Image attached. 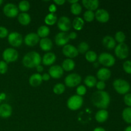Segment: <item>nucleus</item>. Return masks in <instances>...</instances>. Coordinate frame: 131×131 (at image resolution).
<instances>
[{
	"label": "nucleus",
	"mask_w": 131,
	"mask_h": 131,
	"mask_svg": "<svg viewBox=\"0 0 131 131\" xmlns=\"http://www.w3.org/2000/svg\"><path fill=\"white\" fill-rule=\"evenodd\" d=\"M93 105L101 110H106L111 102L110 94L105 91H96L91 96Z\"/></svg>",
	"instance_id": "nucleus-1"
},
{
	"label": "nucleus",
	"mask_w": 131,
	"mask_h": 131,
	"mask_svg": "<svg viewBox=\"0 0 131 131\" xmlns=\"http://www.w3.org/2000/svg\"><path fill=\"white\" fill-rule=\"evenodd\" d=\"M22 62L25 67L33 69L40 65L42 63V58L38 52L36 51H31L24 55Z\"/></svg>",
	"instance_id": "nucleus-2"
},
{
	"label": "nucleus",
	"mask_w": 131,
	"mask_h": 131,
	"mask_svg": "<svg viewBox=\"0 0 131 131\" xmlns=\"http://www.w3.org/2000/svg\"><path fill=\"white\" fill-rule=\"evenodd\" d=\"M113 86L115 90L120 95L127 94L130 90V85L129 82L123 79H115Z\"/></svg>",
	"instance_id": "nucleus-3"
},
{
	"label": "nucleus",
	"mask_w": 131,
	"mask_h": 131,
	"mask_svg": "<svg viewBox=\"0 0 131 131\" xmlns=\"http://www.w3.org/2000/svg\"><path fill=\"white\" fill-rule=\"evenodd\" d=\"M83 104V99L78 95H74L68 99L67 105L69 110L72 111H76L79 110Z\"/></svg>",
	"instance_id": "nucleus-4"
},
{
	"label": "nucleus",
	"mask_w": 131,
	"mask_h": 131,
	"mask_svg": "<svg viewBox=\"0 0 131 131\" xmlns=\"http://www.w3.org/2000/svg\"><path fill=\"white\" fill-rule=\"evenodd\" d=\"M3 61L6 63H12L17 61L19 58V53L17 51L12 47H8L4 50L2 53Z\"/></svg>",
	"instance_id": "nucleus-5"
},
{
	"label": "nucleus",
	"mask_w": 131,
	"mask_h": 131,
	"mask_svg": "<svg viewBox=\"0 0 131 131\" xmlns=\"http://www.w3.org/2000/svg\"><path fill=\"white\" fill-rule=\"evenodd\" d=\"M99 63L106 67H111L115 64V58L108 52H102L98 57Z\"/></svg>",
	"instance_id": "nucleus-6"
},
{
	"label": "nucleus",
	"mask_w": 131,
	"mask_h": 131,
	"mask_svg": "<svg viewBox=\"0 0 131 131\" xmlns=\"http://www.w3.org/2000/svg\"><path fill=\"white\" fill-rule=\"evenodd\" d=\"M115 54L118 58L120 60H125L129 56V47L125 43H118L115 48Z\"/></svg>",
	"instance_id": "nucleus-7"
},
{
	"label": "nucleus",
	"mask_w": 131,
	"mask_h": 131,
	"mask_svg": "<svg viewBox=\"0 0 131 131\" xmlns=\"http://www.w3.org/2000/svg\"><path fill=\"white\" fill-rule=\"evenodd\" d=\"M81 82V77L80 75L75 73H72L67 75L65 78V84L69 88H74V87L79 86Z\"/></svg>",
	"instance_id": "nucleus-8"
},
{
	"label": "nucleus",
	"mask_w": 131,
	"mask_h": 131,
	"mask_svg": "<svg viewBox=\"0 0 131 131\" xmlns=\"http://www.w3.org/2000/svg\"><path fill=\"white\" fill-rule=\"evenodd\" d=\"M8 42L14 47H19L22 45L23 38L21 34L17 32H12L8 35Z\"/></svg>",
	"instance_id": "nucleus-9"
},
{
	"label": "nucleus",
	"mask_w": 131,
	"mask_h": 131,
	"mask_svg": "<svg viewBox=\"0 0 131 131\" xmlns=\"http://www.w3.org/2000/svg\"><path fill=\"white\" fill-rule=\"evenodd\" d=\"M3 12L5 16L9 18H14L19 15L18 7L14 3H9L6 4L3 8Z\"/></svg>",
	"instance_id": "nucleus-10"
},
{
	"label": "nucleus",
	"mask_w": 131,
	"mask_h": 131,
	"mask_svg": "<svg viewBox=\"0 0 131 131\" xmlns=\"http://www.w3.org/2000/svg\"><path fill=\"white\" fill-rule=\"evenodd\" d=\"M57 26L58 29L61 32H65L67 33L69 31L71 28L72 23L70 19L66 16H62L57 20Z\"/></svg>",
	"instance_id": "nucleus-11"
},
{
	"label": "nucleus",
	"mask_w": 131,
	"mask_h": 131,
	"mask_svg": "<svg viewBox=\"0 0 131 131\" xmlns=\"http://www.w3.org/2000/svg\"><path fill=\"white\" fill-rule=\"evenodd\" d=\"M63 54L65 55L67 58L72 59L77 57L79 54L78 49L75 46L71 44H67L63 46L62 49Z\"/></svg>",
	"instance_id": "nucleus-12"
},
{
	"label": "nucleus",
	"mask_w": 131,
	"mask_h": 131,
	"mask_svg": "<svg viewBox=\"0 0 131 131\" xmlns=\"http://www.w3.org/2000/svg\"><path fill=\"white\" fill-rule=\"evenodd\" d=\"M95 18L97 20L101 23H106L110 20V14L104 8L97 9L95 13Z\"/></svg>",
	"instance_id": "nucleus-13"
},
{
	"label": "nucleus",
	"mask_w": 131,
	"mask_h": 131,
	"mask_svg": "<svg viewBox=\"0 0 131 131\" xmlns=\"http://www.w3.org/2000/svg\"><path fill=\"white\" fill-rule=\"evenodd\" d=\"M64 70L61 66L58 65H52L49 69V74L53 79H60L63 76Z\"/></svg>",
	"instance_id": "nucleus-14"
},
{
	"label": "nucleus",
	"mask_w": 131,
	"mask_h": 131,
	"mask_svg": "<svg viewBox=\"0 0 131 131\" xmlns=\"http://www.w3.org/2000/svg\"><path fill=\"white\" fill-rule=\"evenodd\" d=\"M40 42V37L35 33H29L25 36L24 43L26 46L33 47Z\"/></svg>",
	"instance_id": "nucleus-15"
},
{
	"label": "nucleus",
	"mask_w": 131,
	"mask_h": 131,
	"mask_svg": "<svg viewBox=\"0 0 131 131\" xmlns=\"http://www.w3.org/2000/svg\"><path fill=\"white\" fill-rule=\"evenodd\" d=\"M69 34L65 32H60L56 35L54 38L55 43L58 46H65L69 41Z\"/></svg>",
	"instance_id": "nucleus-16"
},
{
	"label": "nucleus",
	"mask_w": 131,
	"mask_h": 131,
	"mask_svg": "<svg viewBox=\"0 0 131 131\" xmlns=\"http://www.w3.org/2000/svg\"><path fill=\"white\" fill-rule=\"evenodd\" d=\"M12 114V107L8 104H0V117L2 118H8Z\"/></svg>",
	"instance_id": "nucleus-17"
},
{
	"label": "nucleus",
	"mask_w": 131,
	"mask_h": 131,
	"mask_svg": "<svg viewBox=\"0 0 131 131\" xmlns=\"http://www.w3.org/2000/svg\"><path fill=\"white\" fill-rule=\"evenodd\" d=\"M111 72L109 69L106 67H103L100 69L97 72V77L100 81H105L111 78Z\"/></svg>",
	"instance_id": "nucleus-18"
},
{
	"label": "nucleus",
	"mask_w": 131,
	"mask_h": 131,
	"mask_svg": "<svg viewBox=\"0 0 131 131\" xmlns=\"http://www.w3.org/2000/svg\"><path fill=\"white\" fill-rule=\"evenodd\" d=\"M56 60V56L52 52H47L43 56L42 63L46 66H50L52 65Z\"/></svg>",
	"instance_id": "nucleus-19"
},
{
	"label": "nucleus",
	"mask_w": 131,
	"mask_h": 131,
	"mask_svg": "<svg viewBox=\"0 0 131 131\" xmlns=\"http://www.w3.org/2000/svg\"><path fill=\"white\" fill-rule=\"evenodd\" d=\"M102 44L109 50L115 49L116 46V42L115 38L110 35H106L102 39Z\"/></svg>",
	"instance_id": "nucleus-20"
},
{
	"label": "nucleus",
	"mask_w": 131,
	"mask_h": 131,
	"mask_svg": "<svg viewBox=\"0 0 131 131\" xmlns=\"http://www.w3.org/2000/svg\"><path fill=\"white\" fill-rule=\"evenodd\" d=\"M82 4L87 10L93 12L98 9L99 1L98 0H83Z\"/></svg>",
	"instance_id": "nucleus-21"
},
{
	"label": "nucleus",
	"mask_w": 131,
	"mask_h": 131,
	"mask_svg": "<svg viewBox=\"0 0 131 131\" xmlns=\"http://www.w3.org/2000/svg\"><path fill=\"white\" fill-rule=\"evenodd\" d=\"M40 47L43 51H49L52 49L53 43L52 40L49 38H43L40 40Z\"/></svg>",
	"instance_id": "nucleus-22"
},
{
	"label": "nucleus",
	"mask_w": 131,
	"mask_h": 131,
	"mask_svg": "<svg viewBox=\"0 0 131 131\" xmlns=\"http://www.w3.org/2000/svg\"><path fill=\"white\" fill-rule=\"evenodd\" d=\"M42 83V75L39 73L33 74L29 77V83L31 86L37 87L40 85Z\"/></svg>",
	"instance_id": "nucleus-23"
},
{
	"label": "nucleus",
	"mask_w": 131,
	"mask_h": 131,
	"mask_svg": "<svg viewBox=\"0 0 131 131\" xmlns=\"http://www.w3.org/2000/svg\"><path fill=\"white\" fill-rule=\"evenodd\" d=\"M109 117L108 111L106 110H100L97 111L95 116L96 121L99 123H104L107 120Z\"/></svg>",
	"instance_id": "nucleus-24"
},
{
	"label": "nucleus",
	"mask_w": 131,
	"mask_h": 131,
	"mask_svg": "<svg viewBox=\"0 0 131 131\" xmlns=\"http://www.w3.org/2000/svg\"><path fill=\"white\" fill-rule=\"evenodd\" d=\"M75 62H74V61L72 59L67 58L65 60H64L63 61L61 67H62L63 70L64 71L70 72L74 70V68H75Z\"/></svg>",
	"instance_id": "nucleus-25"
},
{
	"label": "nucleus",
	"mask_w": 131,
	"mask_h": 131,
	"mask_svg": "<svg viewBox=\"0 0 131 131\" xmlns=\"http://www.w3.org/2000/svg\"><path fill=\"white\" fill-rule=\"evenodd\" d=\"M17 19L21 25L27 26L31 23V17L28 13H20L18 15Z\"/></svg>",
	"instance_id": "nucleus-26"
},
{
	"label": "nucleus",
	"mask_w": 131,
	"mask_h": 131,
	"mask_svg": "<svg viewBox=\"0 0 131 131\" xmlns=\"http://www.w3.org/2000/svg\"><path fill=\"white\" fill-rule=\"evenodd\" d=\"M84 25V20L80 17H76L74 18V20L72 22V26L74 29L76 31H80L83 28Z\"/></svg>",
	"instance_id": "nucleus-27"
},
{
	"label": "nucleus",
	"mask_w": 131,
	"mask_h": 131,
	"mask_svg": "<svg viewBox=\"0 0 131 131\" xmlns=\"http://www.w3.org/2000/svg\"><path fill=\"white\" fill-rule=\"evenodd\" d=\"M50 33V29L47 26H41L37 29V33L40 38H47Z\"/></svg>",
	"instance_id": "nucleus-28"
},
{
	"label": "nucleus",
	"mask_w": 131,
	"mask_h": 131,
	"mask_svg": "<svg viewBox=\"0 0 131 131\" xmlns=\"http://www.w3.org/2000/svg\"><path fill=\"white\" fill-rule=\"evenodd\" d=\"M97 83V78L92 75H87L84 80V83L88 88H93Z\"/></svg>",
	"instance_id": "nucleus-29"
},
{
	"label": "nucleus",
	"mask_w": 131,
	"mask_h": 131,
	"mask_svg": "<svg viewBox=\"0 0 131 131\" xmlns=\"http://www.w3.org/2000/svg\"><path fill=\"white\" fill-rule=\"evenodd\" d=\"M57 16L55 14L49 13L46 16L44 19V22L47 25L52 26L57 22Z\"/></svg>",
	"instance_id": "nucleus-30"
},
{
	"label": "nucleus",
	"mask_w": 131,
	"mask_h": 131,
	"mask_svg": "<svg viewBox=\"0 0 131 131\" xmlns=\"http://www.w3.org/2000/svg\"><path fill=\"white\" fill-rule=\"evenodd\" d=\"M122 118L127 124H131V107H127L123 110L122 113Z\"/></svg>",
	"instance_id": "nucleus-31"
},
{
	"label": "nucleus",
	"mask_w": 131,
	"mask_h": 131,
	"mask_svg": "<svg viewBox=\"0 0 131 131\" xmlns=\"http://www.w3.org/2000/svg\"><path fill=\"white\" fill-rule=\"evenodd\" d=\"M30 8V3L28 1L23 0L19 2L18 5V9L22 12V13H26Z\"/></svg>",
	"instance_id": "nucleus-32"
},
{
	"label": "nucleus",
	"mask_w": 131,
	"mask_h": 131,
	"mask_svg": "<svg viewBox=\"0 0 131 131\" xmlns=\"http://www.w3.org/2000/svg\"><path fill=\"white\" fill-rule=\"evenodd\" d=\"M97 54L95 51H88L86 52L85 58L88 62L94 63L97 59Z\"/></svg>",
	"instance_id": "nucleus-33"
},
{
	"label": "nucleus",
	"mask_w": 131,
	"mask_h": 131,
	"mask_svg": "<svg viewBox=\"0 0 131 131\" xmlns=\"http://www.w3.org/2000/svg\"><path fill=\"white\" fill-rule=\"evenodd\" d=\"M70 12L72 14L75 15H78L81 13L82 7L79 3H76L71 5L70 6Z\"/></svg>",
	"instance_id": "nucleus-34"
},
{
	"label": "nucleus",
	"mask_w": 131,
	"mask_h": 131,
	"mask_svg": "<svg viewBox=\"0 0 131 131\" xmlns=\"http://www.w3.org/2000/svg\"><path fill=\"white\" fill-rule=\"evenodd\" d=\"M125 39H126V36L124 32L122 31L116 32L115 35V40L116 42H118V43H125Z\"/></svg>",
	"instance_id": "nucleus-35"
},
{
	"label": "nucleus",
	"mask_w": 131,
	"mask_h": 131,
	"mask_svg": "<svg viewBox=\"0 0 131 131\" xmlns=\"http://www.w3.org/2000/svg\"><path fill=\"white\" fill-rule=\"evenodd\" d=\"M89 48L90 47L88 43H86V42H82L79 43L77 49H78L79 53L84 54L89 51Z\"/></svg>",
	"instance_id": "nucleus-36"
},
{
	"label": "nucleus",
	"mask_w": 131,
	"mask_h": 131,
	"mask_svg": "<svg viewBox=\"0 0 131 131\" xmlns=\"http://www.w3.org/2000/svg\"><path fill=\"white\" fill-rule=\"evenodd\" d=\"M65 90V84L62 83H58L53 87V92L56 95H61L64 93Z\"/></svg>",
	"instance_id": "nucleus-37"
},
{
	"label": "nucleus",
	"mask_w": 131,
	"mask_h": 131,
	"mask_svg": "<svg viewBox=\"0 0 131 131\" xmlns=\"http://www.w3.org/2000/svg\"><path fill=\"white\" fill-rule=\"evenodd\" d=\"M83 18H84V20L88 23L92 22L95 19V13L93 11L86 10L83 14Z\"/></svg>",
	"instance_id": "nucleus-38"
},
{
	"label": "nucleus",
	"mask_w": 131,
	"mask_h": 131,
	"mask_svg": "<svg viewBox=\"0 0 131 131\" xmlns=\"http://www.w3.org/2000/svg\"><path fill=\"white\" fill-rule=\"evenodd\" d=\"M123 69L128 74H131V60H126L123 63Z\"/></svg>",
	"instance_id": "nucleus-39"
},
{
	"label": "nucleus",
	"mask_w": 131,
	"mask_h": 131,
	"mask_svg": "<svg viewBox=\"0 0 131 131\" xmlns=\"http://www.w3.org/2000/svg\"><path fill=\"white\" fill-rule=\"evenodd\" d=\"M86 91L87 90H86V86H84V85H79L76 89L77 95L82 97V96L86 94Z\"/></svg>",
	"instance_id": "nucleus-40"
},
{
	"label": "nucleus",
	"mask_w": 131,
	"mask_h": 131,
	"mask_svg": "<svg viewBox=\"0 0 131 131\" xmlns=\"http://www.w3.org/2000/svg\"><path fill=\"white\" fill-rule=\"evenodd\" d=\"M8 71V64L3 60L0 61V74H6Z\"/></svg>",
	"instance_id": "nucleus-41"
},
{
	"label": "nucleus",
	"mask_w": 131,
	"mask_h": 131,
	"mask_svg": "<svg viewBox=\"0 0 131 131\" xmlns=\"http://www.w3.org/2000/svg\"><path fill=\"white\" fill-rule=\"evenodd\" d=\"M124 101L125 104L127 107H131V93H128L124 95Z\"/></svg>",
	"instance_id": "nucleus-42"
},
{
	"label": "nucleus",
	"mask_w": 131,
	"mask_h": 131,
	"mask_svg": "<svg viewBox=\"0 0 131 131\" xmlns=\"http://www.w3.org/2000/svg\"><path fill=\"white\" fill-rule=\"evenodd\" d=\"M8 35V30L5 27L0 26V38H6Z\"/></svg>",
	"instance_id": "nucleus-43"
},
{
	"label": "nucleus",
	"mask_w": 131,
	"mask_h": 131,
	"mask_svg": "<svg viewBox=\"0 0 131 131\" xmlns=\"http://www.w3.org/2000/svg\"><path fill=\"white\" fill-rule=\"evenodd\" d=\"M106 86V84L105 83L104 81H99V82H97V84H96V87L98 89L99 91H104V90L105 89Z\"/></svg>",
	"instance_id": "nucleus-44"
},
{
	"label": "nucleus",
	"mask_w": 131,
	"mask_h": 131,
	"mask_svg": "<svg viewBox=\"0 0 131 131\" xmlns=\"http://www.w3.org/2000/svg\"><path fill=\"white\" fill-rule=\"evenodd\" d=\"M49 10L50 12L52 13V14H54L55 12L56 11V5H54V4H51L49 6Z\"/></svg>",
	"instance_id": "nucleus-45"
},
{
	"label": "nucleus",
	"mask_w": 131,
	"mask_h": 131,
	"mask_svg": "<svg viewBox=\"0 0 131 131\" xmlns=\"http://www.w3.org/2000/svg\"><path fill=\"white\" fill-rule=\"evenodd\" d=\"M77 37H78V34H77V33H75V32L74 31L70 32V33L69 34V39L74 40L77 38Z\"/></svg>",
	"instance_id": "nucleus-46"
},
{
	"label": "nucleus",
	"mask_w": 131,
	"mask_h": 131,
	"mask_svg": "<svg viewBox=\"0 0 131 131\" xmlns=\"http://www.w3.org/2000/svg\"><path fill=\"white\" fill-rule=\"evenodd\" d=\"M42 81H47L50 79L51 77H50L49 74H47V73H45L43 74V75H42Z\"/></svg>",
	"instance_id": "nucleus-47"
},
{
	"label": "nucleus",
	"mask_w": 131,
	"mask_h": 131,
	"mask_svg": "<svg viewBox=\"0 0 131 131\" xmlns=\"http://www.w3.org/2000/svg\"><path fill=\"white\" fill-rule=\"evenodd\" d=\"M54 3L57 5H63L65 3V0H54Z\"/></svg>",
	"instance_id": "nucleus-48"
},
{
	"label": "nucleus",
	"mask_w": 131,
	"mask_h": 131,
	"mask_svg": "<svg viewBox=\"0 0 131 131\" xmlns=\"http://www.w3.org/2000/svg\"><path fill=\"white\" fill-rule=\"evenodd\" d=\"M36 69H37V71L40 74V73L43 71V67L42 65H39L36 67Z\"/></svg>",
	"instance_id": "nucleus-49"
},
{
	"label": "nucleus",
	"mask_w": 131,
	"mask_h": 131,
	"mask_svg": "<svg viewBox=\"0 0 131 131\" xmlns=\"http://www.w3.org/2000/svg\"><path fill=\"white\" fill-rule=\"evenodd\" d=\"M93 131H106L104 129L103 127H96L95 129H94V130Z\"/></svg>",
	"instance_id": "nucleus-50"
},
{
	"label": "nucleus",
	"mask_w": 131,
	"mask_h": 131,
	"mask_svg": "<svg viewBox=\"0 0 131 131\" xmlns=\"http://www.w3.org/2000/svg\"><path fill=\"white\" fill-rule=\"evenodd\" d=\"M5 98H6V95H5V93H0V99H1V101H3V100H5Z\"/></svg>",
	"instance_id": "nucleus-51"
},
{
	"label": "nucleus",
	"mask_w": 131,
	"mask_h": 131,
	"mask_svg": "<svg viewBox=\"0 0 131 131\" xmlns=\"http://www.w3.org/2000/svg\"><path fill=\"white\" fill-rule=\"evenodd\" d=\"M68 2L70 3L71 5H72V4H74V3H78V0H69L68 1Z\"/></svg>",
	"instance_id": "nucleus-52"
},
{
	"label": "nucleus",
	"mask_w": 131,
	"mask_h": 131,
	"mask_svg": "<svg viewBox=\"0 0 131 131\" xmlns=\"http://www.w3.org/2000/svg\"><path fill=\"white\" fill-rule=\"evenodd\" d=\"M124 131H131V125L127 127L125 129V130H124Z\"/></svg>",
	"instance_id": "nucleus-53"
},
{
	"label": "nucleus",
	"mask_w": 131,
	"mask_h": 131,
	"mask_svg": "<svg viewBox=\"0 0 131 131\" xmlns=\"http://www.w3.org/2000/svg\"><path fill=\"white\" fill-rule=\"evenodd\" d=\"M94 63L95 67H96V68L98 67H99V62H97V63L94 62V63Z\"/></svg>",
	"instance_id": "nucleus-54"
},
{
	"label": "nucleus",
	"mask_w": 131,
	"mask_h": 131,
	"mask_svg": "<svg viewBox=\"0 0 131 131\" xmlns=\"http://www.w3.org/2000/svg\"><path fill=\"white\" fill-rule=\"evenodd\" d=\"M3 3V0H0V6H1V5H2Z\"/></svg>",
	"instance_id": "nucleus-55"
},
{
	"label": "nucleus",
	"mask_w": 131,
	"mask_h": 131,
	"mask_svg": "<svg viewBox=\"0 0 131 131\" xmlns=\"http://www.w3.org/2000/svg\"><path fill=\"white\" fill-rule=\"evenodd\" d=\"M1 99H0V103H1Z\"/></svg>",
	"instance_id": "nucleus-56"
},
{
	"label": "nucleus",
	"mask_w": 131,
	"mask_h": 131,
	"mask_svg": "<svg viewBox=\"0 0 131 131\" xmlns=\"http://www.w3.org/2000/svg\"><path fill=\"white\" fill-rule=\"evenodd\" d=\"M130 90H131V87H130Z\"/></svg>",
	"instance_id": "nucleus-57"
}]
</instances>
